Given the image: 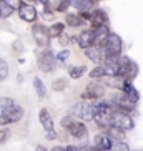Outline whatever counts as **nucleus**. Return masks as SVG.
<instances>
[{
	"instance_id": "1",
	"label": "nucleus",
	"mask_w": 143,
	"mask_h": 151,
	"mask_svg": "<svg viewBox=\"0 0 143 151\" xmlns=\"http://www.w3.org/2000/svg\"><path fill=\"white\" fill-rule=\"evenodd\" d=\"M60 124H62V128L65 129L72 138H75V139H87V136H88V128H87V124L82 120L75 118V116H72V115L63 116Z\"/></svg>"
},
{
	"instance_id": "2",
	"label": "nucleus",
	"mask_w": 143,
	"mask_h": 151,
	"mask_svg": "<svg viewBox=\"0 0 143 151\" xmlns=\"http://www.w3.org/2000/svg\"><path fill=\"white\" fill-rule=\"evenodd\" d=\"M112 113H113V106L110 101L105 100H97L95 101V116L93 121L98 124L102 129H107L112 124Z\"/></svg>"
},
{
	"instance_id": "3",
	"label": "nucleus",
	"mask_w": 143,
	"mask_h": 151,
	"mask_svg": "<svg viewBox=\"0 0 143 151\" xmlns=\"http://www.w3.org/2000/svg\"><path fill=\"white\" fill-rule=\"evenodd\" d=\"M68 115L75 116L82 121H93L95 116V101H85V100H80V101L73 103L70 106V113Z\"/></svg>"
},
{
	"instance_id": "4",
	"label": "nucleus",
	"mask_w": 143,
	"mask_h": 151,
	"mask_svg": "<svg viewBox=\"0 0 143 151\" xmlns=\"http://www.w3.org/2000/svg\"><path fill=\"white\" fill-rule=\"evenodd\" d=\"M102 48L105 52V58H118L121 55V48H123L121 37L118 33L110 32V35L107 37V40H105Z\"/></svg>"
},
{
	"instance_id": "5",
	"label": "nucleus",
	"mask_w": 143,
	"mask_h": 151,
	"mask_svg": "<svg viewBox=\"0 0 143 151\" xmlns=\"http://www.w3.org/2000/svg\"><path fill=\"white\" fill-rule=\"evenodd\" d=\"M37 65H38V70L43 71V73H50V71L55 70V65H57V57L52 52V48H43L37 58Z\"/></svg>"
},
{
	"instance_id": "6",
	"label": "nucleus",
	"mask_w": 143,
	"mask_h": 151,
	"mask_svg": "<svg viewBox=\"0 0 143 151\" xmlns=\"http://www.w3.org/2000/svg\"><path fill=\"white\" fill-rule=\"evenodd\" d=\"M110 103H112L113 110H120V111H125V113H133L135 110H136V103L131 101L128 96H126L123 91H116L115 95L112 96V100H110Z\"/></svg>"
},
{
	"instance_id": "7",
	"label": "nucleus",
	"mask_w": 143,
	"mask_h": 151,
	"mask_svg": "<svg viewBox=\"0 0 143 151\" xmlns=\"http://www.w3.org/2000/svg\"><path fill=\"white\" fill-rule=\"evenodd\" d=\"M23 118V108L15 103L14 106H10L9 110H5L0 113V126H7L10 123H17Z\"/></svg>"
},
{
	"instance_id": "8",
	"label": "nucleus",
	"mask_w": 143,
	"mask_h": 151,
	"mask_svg": "<svg viewBox=\"0 0 143 151\" xmlns=\"http://www.w3.org/2000/svg\"><path fill=\"white\" fill-rule=\"evenodd\" d=\"M112 124L121 128L123 131H130V129L135 128V121H133V118H131V115H130V113H125V111H120V110H113Z\"/></svg>"
},
{
	"instance_id": "9",
	"label": "nucleus",
	"mask_w": 143,
	"mask_h": 151,
	"mask_svg": "<svg viewBox=\"0 0 143 151\" xmlns=\"http://www.w3.org/2000/svg\"><path fill=\"white\" fill-rule=\"evenodd\" d=\"M105 93H107L105 85H100V83L92 81V83H88V86H87L85 91L80 95V98L85 100V101H97V100H102V98L105 96Z\"/></svg>"
},
{
	"instance_id": "10",
	"label": "nucleus",
	"mask_w": 143,
	"mask_h": 151,
	"mask_svg": "<svg viewBox=\"0 0 143 151\" xmlns=\"http://www.w3.org/2000/svg\"><path fill=\"white\" fill-rule=\"evenodd\" d=\"M32 37H33V40L38 47L42 48H47L50 45V35H48V27H45L42 23H33V27H32Z\"/></svg>"
},
{
	"instance_id": "11",
	"label": "nucleus",
	"mask_w": 143,
	"mask_h": 151,
	"mask_svg": "<svg viewBox=\"0 0 143 151\" xmlns=\"http://www.w3.org/2000/svg\"><path fill=\"white\" fill-rule=\"evenodd\" d=\"M17 10H18V17L22 18L23 22L35 23L37 17H38V12H37V9L32 4H28V2H22V0H20V5H18Z\"/></svg>"
},
{
	"instance_id": "12",
	"label": "nucleus",
	"mask_w": 143,
	"mask_h": 151,
	"mask_svg": "<svg viewBox=\"0 0 143 151\" xmlns=\"http://www.w3.org/2000/svg\"><path fill=\"white\" fill-rule=\"evenodd\" d=\"M90 62H93L95 65H102L103 60H105V52H103L102 47H97V45H92L88 48L83 50Z\"/></svg>"
},
{
	"instance_id": "13",
	"label": "nucleus",
	"mask_w": 143,
	"mask_h": 151,
	"mask_svg": "<svg viewBox=\"0 0 143 151\" xmlns=\"http://www.w3.org/2000/svg\"><path fill=\"white\" fill-rule=\"evenodd\" d=\"M77 45L80 47L82 50L88 48L93 45V30L92 28H85V30H82L77 37Z\"/></svg>"
},
{
	"instance_id": "14",
	"label": "nucleus",
	"mask_w": 143,
	"mask_h": 151,
	"mask_svg": "<svg viewBox=\"0 0 143 151\" xmlns=\"http://www.w3.org/2000/svg\"><path fill=\"white\" fill-rule=\"evenodd\" d=\"M88 22H90V28H98L102 25H107V14H105V10H102V9L93 10Z\"/></svg>"
},
{
	"instance_id": "15",
	"label": "nucleus",
	"mask_w": 143,
	"mask_h": 151,
	"mask_svg": "<svg viewBox=\"0 0 143 151\" xmlns=\"http://www.w3.org/2000/svg\"><path fill=\"white\" fill-rule=\"evenodd\" d=\"M93 146L100 148V150H105V151H112V148H113V139L108 136L107 133H100V134H97V136H95Z\"/></svg>"
},
{
	"instance_id": "16",
	"label": "nucleus",
	"mask_w": 143,
	"mask_h": 151,
	"mask_svg": "<svg viewBox=\"0 0 143 151\" xmlns=\"http://www.w3.org/2000/svg\"><path fill=\"white\" fill-rule=\"evenodd\" d=\"M93 30V45L97 47H103L105 40H107V37L110 35V30H108L107 25H102L98 28H92Z\"/></svg>"
},
{
	"instance_id": "17",
	"label": "nucleus",
	"mask_w": 143,
	"mask_h": 151,
	"mask_svg": "<svg viewBox=\"0 0 143 151\" xmlns=\"http://www.w3.org/2000/svg\"><path fill=\"white\" fill-rule=\"evenodd\" d=\"M93 0H70V7L78 12V14H85V12H92L93 9Z\"/></svg>"
},
{
	"instance_id": "18",
	"label": "nucleus",
	"mask_w": 143,
	"mask_h": 151,
	"mask_svg": "<svg viewBox=\"0 0 143 151\" xmlns=\"http://www.w3.org/2000/svg\"><path fill=\"white\" fill-rule=\"evenodd\" d=\"M38 121H40L42 128L45 131H48V129H53V118L50 115V111L47 108H42L40 113H38Z\"/></svg>"
},
{
	"instance_id": "19",
	"label": "nucleus",
	"mask_w": 143,
	"mask_h": 151,
	"mask_svg": "<svg viewBox=\"0 0 143 151\" xmlns=\"http://www.w3.org/2000/svg\"><path fill=\"white\" fill-rule=\"evenodd\" d=\"M105 133L112 138L113 141H125V138H126V134H125L126 131H123L121 128H118L115 124H110V126L105 129Z\"/></svg>"
},
{
	"instance_id": "20",
	"label": "nucleus",
	"mask_w": 143,
	"mask_h": 151,
	"mask_svg": "<svg viewBox=\"0 0 143 151\" xmlns=\"http://www.w3.org/2000/svg\"><path fill=\"white\" fill-rule=\"evenodd\" d=\"M121 91H123V93H125L126 96L131 100V101H135V103L140 101V93H138V90L133 86V83H131V81H125V83H123Z\"/></svg>"
},
{
	"instance_id": "21",
	"label": "nucleus",
	"mask_w": 143,
	"mask_h": 151,
	"mask_svg": "<svg viewBox=\"0 0 143 151\" xmlns=\"http://www.w3.org/2000/svg\"><path fill=\"white\" fill-rule=\"evenodd\" d=\"M65 22H67L68 27L77 28V27H82V25H83V23H85L87 20L83 18V15H82V14H67V18H65Z\"/></svg>"
},
{
	"instance_id": "22",
	"label": "nucleus",
	"mask_w": 143,
	"mask_h": 151,
	"mask_svg": "<svg viewBox=\"0 0 143 151\" xmlns=\"http://www.w3.org/2000/svg\"><path fill=\"white\" fill-rule=\"evenodd\" d=\"M108 80L105 81V86H110V88H115L118 90V91H121V88H123V83H125L126 80H123L121 76H107Z\"/></svg>"
},
{
	"instance_id": "23",
	"label": "nucleus",
	"mask_w": 143,
	"mask_h": 151,
	"mask_svg": "<svg viewBox=\"0 0 143 151\" xmlns=\"http://www.w3.org/2000/svg\"><path fill=\"white\" fill-rule=\"evenodd\" d=\"M136 75H138V65L131 60V62H130V65H128V68H126V71H125V75H123V80L133 81L135 78H136Z\"/></svg>"
},
{
	"instance_id": "24",
	"label": "nucleus",
	"mask_w": 143,
	"mask_h": 151,
	"mask_svg": "<svg viewBox=\"0 0 143 151\" xmlns=\"http://www.w3.org/2000/svg\"><path fill=\"white\" fill-rule=\"evenodd\" d=\"M42 5H43L45 12H50V14H55L58 12V7L62 4V0H38Z\"/></svg>"
},
{
	"instance_id": "25",
	"label": "nucleus",
	"mask_w": 143,
	"mask_h": 151,
	"mask_svg": "<svg viewBox=\"0 0 143 151\" xmlns=\"http://www.w3.org/2000/svg\"><path fill=\"white\" fill-rule=\"evenodd\" d=\"M63 30H65V23H62V22L52 23V27H48V35H50V38H58V37L63 33Z\"/></svg>"
},
{
	"instance_id": "26",
	"label": "nucleus",
	"mask_w": 143,
	"mask_h": 151,
	"mask_svg": "<svg viewBox=\"0 0 143 151\" xmlns=\"http://www.w3.org/2000/svg\"><path fill=\"white\" fill-rule=\"evenodd\" d=\"M33 88H35V93H37V96H38V98H45V96H47V88H45L43 81H42L38 76L33 78Z\"/></svg>"
},
{
	"instance_id": "27",
	"label": "nucleus",
	"mask_w": 143,
	"mask_h": 151,
	"mask_svg": "<svg viewBox=\"0 0 143 151\" xmlns=\"http://www.w3.org/2000/svg\"><path fill=\"white\" fill-rule=\"evenodd\" d=\"M14 7H10L9 4H5L4 0H0V18H9L14 14Z\"/></svg>"
},
{
	"instance_id": "28",
	"label": "nucleus",
	"mask_w": 143,
	"mask_h": 151,
	"mask_svg": "<svg viewBox=\"0 0 143 151\" xmlns=\"http://www.w3.org/2000/svg\"><path fill=\"white\" fill-rule=\"evenodd\" d=\"M68 88V81L65 78H57V80L52 83V90L53 91H65Z\"/></svg>"
},
{
	"instance_id": "29",
	"label": "nucleus",
	"mask_w": 143,
	"mask_h": 151,
	"mask_svg": "<svg viewBox=\"0 0 143 151\" xmlns=\"http://www.w3.org/2000/svg\"><path fill=\"white\" fill-rule=\"evenodd\" d=\"M90 78L92 80H100V78H105V71H103V67L102 65H97L95 68H92L90 70Z\"/></svg>"
},
{
	"instance_id": "30",
	"label": "nucleus",
	"mask_w": 143,
	"mask_h": 151,
	"mask_svg": "<svg viewBox=\"0 0 143 151\" xmlns=\"http://www.w3.org/2000/svg\"><path fill=\"white\" fill-rule=\"evenodd\" d=\"M83 73H85V67H70L68 68V75H70V78H73V80L83 76Z\"/></svg>"
},
{
	"instance_id": "31",
	"label": "nucleus",
	"mask_w": 143,
	"mask_h": 151,
	"mask_svg": "<svg viewBox=\"0 0 143 151\" xmlns=\"http://www.w3.org/2000/svg\"><path fill=\"white\" fill-rule=\"evenodd\" d=\"M15 101L14 98H9V96H0V111H5L9 110L10 106H14Z\"/></svg>"
},
{
	"instance_id": "32",
	"label": "nucleus",
	"mask_w": 143,
	"mask_h": 151,
	"mask_svg": "<svg viewBox=\"0 0 143 151\" xmlns=\"http://www.w3.org/2000/svg\"><path fill=\"white\" fill-rule=\"evenodd\" d=\"M7 76H9V63L4 58H0V81L7 80Z\"/></svg>"
},
{
	"instance_id": "33",
	"label": "nucleus",
	"mask_w": 143,
	"mask_h": 151,
	"mask_svg": "<svg viewBox=\"0 0 143 151\" xmlns=\"http://www.w3.org/2000/svg\"><path fill=\"white\" fill-rule=\"evenodd\" d=\"M112 151H131V150H130V145L126 141H113Z\"/></svg>"
},
{
	"instance_id": "34",
	"label": "nucleus",
	"mask_w": 143,
	"mask_h": 151,
	"mask_svg": "<svg viewBox=\"0 0 143 151\" xmlns=\"http://www.w3.org/2000/svg\"><path fill=\"white\" fill-rule=\"evenodd\" d=\"M57 57V62H60V63H63V62H67L68 58H70V52L68 50H62L58 55H55Z\"/></svg>"
},
{
	"instance_id": "35",
	"label": "nucleus",
	"mask_w": 143,
	"mask_h": 151,
	"mask_svg": "<svg viewBox=\"0 0 143 151\" xmlns=\"http://www.w3.org/2000/svg\"><path fill=\"white\" fill-rule=\"evenodd\" d=\"M12 48H14V52H15V53H18V55H20V53L23 52V43H22L20 40H15L14 43H12Z\"/></svg>"
},
{
	"instance_id": "36",
	"label": "nucleus",
	"mask_w": 143,
	"mask_h": 151,
	"mask_svg": "<svg viewBox=\"0 0 143 151\" xmlns=\"http://www.w3.org/2000/svg\"><path fill=\"white\" fill-rule=\"evenodd\" d=\"M45 138H47L48 141H55V139L58 138V134H57L55 129H48V131H45Z\"/></svg>"
},
{
	"instance_id": "37",
	"label": "nucleus",
	"mask_w": 143,
	"mask_h": 151,
	"mask_svg": "<svg viewBox=\"0 0 143 151\" xmlns=\"http://www.w3.org/2000/svg\"><path fill=\"white\" fill-rule=\"evenodd\" d=\"M9 136H10L9 129H0V145L7 141V139H9Z\"/></svg>"
},
{
	"instance_id": "38",
	"label": "nucleus",
	"mask_w": 143,
	"mask_h": 151,
	"mask_svg": "<svg viewBox=\"0 0 143 151\" xmlns=\"http://www.w3.org/2000/svg\"><path fill=\"white\" fill-rule=\"evenodd\" d=\"M65 151H85V148L77 146V145H68V146L65 148Z\"/></svg>"
},
{
	"instance_id": "39",
	"label": "nucleus",
	"mask_w": 143,
	"mask_h": 151,
	"mask_svg": "<svg viewBox=\"0 0 143 151\" xmlns=\"http://www.w3.org/2000/svg\"><path fill=\"white\" fill-rule=\"evenodd\" d=\"M4 2H5V4H9L10 7H14L15 10H17L18 5H20V0H4Z\"/></svg>"
},
{
	"instance_id": "40",
	"label": "nucleus",
	"mask_w": 143,
	"mask_h": 151,
	"mask_svg": "<svg viewBox=\"0 0 143 151\" xmlns=\"http://www.w3.org/2000/svg\"><path fill=\"white\" fill-rule=\"evenodd\" d=\"M58 38H60V43H62V45H68V43H70V42H68L70 38H68V35H65V33H62Z\"/></svg>"
},
{
	"instance_id": "41",
	"label": "nucleus",
	"mask_w": 143,
	"mask_h": 151,
	"mask_svg": "<svg viewBox=\"0 0 143 151\" xmlns=\"http://www.w3.org/2000/svg\"><path fill=\"white\" fill-rule=\"evenodd\" d=\"M50 151H65V148H63V146H53Z\"/></svg>"
},
{
	"instance_id": "42",
	"label": "nucleus",
	"mask_w": 143,
	"mask_h": 151,
	"mask_svg": "<svg viewBox=\"0 0 143 151\" xmlns=\"http://www.w3.org/2000/svg\"><path fill=\"white\" fill-rule=\"evenodd\" d=\"M35 151H47V148H45V146H42V145H38V146L35 148Z\"/></svg>"
},
{
	"instance_id": "43",
	"label": "nucleus",
	"mask_w": 143,
	"mask_h": 151,
	"mask_svg": "<svg viewBox=\"0 0 143 151\" xmlns=\"http://www.w3.org/2000/svg\"><path fill=\"white\" fill-rule=\"evenodd\" d=\"M22 2H35V0H22Z\"/></svg>"
},
{
	"instance_id": "44",
	"label": "nucleus",
	"mask_w": 143,
	"mask_h": 151,
	"mask_svg": "<svg viewBox=\"0 0 143 151\" xmlns=\"http://www.w3.org/2000/svg\"><path fill=\"white\" fill-rule=\"evenodd\" d=\"M133 151H143V150H133Z\"/></svg>"
}]
</instances>
